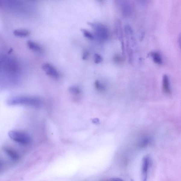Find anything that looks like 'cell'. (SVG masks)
I'll return each instance as SVG.
<instances>
[{"label":"cell","instance_id":"6da1fadb","mask_svg":"<svg viewBox=\"0 0 181 181\" xmlns=\"http://www.w3.org/2000/svg\"><path fill=\"white\" fill-rule=\"evenodd\" d=\"M7 104L9 105H23L38 107L41 105L42 101L37 97L18 96L8 99Z\"/></svg>","mask_w":181,"mask_h":181},{"label":"cell","instance_id":"7a4b0ae2","mask_svg":"<svg viewBox=\"0 0 181 181\" xmlns=\"http://www.w3.org/2000/svg\"><path fill=\"white\" fill-rule=\"evenodd\" d=\"M8 136L13 141L22 145H27L32 141L31 137L28 134L20 131H10Z\"/></svg>","mask_w":181,"mask_h":181},{"label":"cell","instance_id":"3957f363","mask_svg":"<svg viewBox=\"0 0 181 181\" xmlns=\"http://www.w3.org/2000/svg\"><path fill=\"white\" fill-rule=\"evenodd\" d=\"M89 24L95 32V37L101 41H105L109 37V31L107 28L100 23H89Z\"/></svg>","mask_w":181,"mask_h":181},{"label":"cell","instance_id":"277c9868","mask_svg":"<svg viewBox=\"0 0 181 181\" xmlns=\"http://www.w3.org/2000/svg\"><path fill=\"white\" fill-rule=\"evenodd\" d=\"M42 69L48 76L55 79L59 78V73L51 64L48 63H45L42 65Z\"/></svg>","mask_w":181,"mask_h":181},{"label":"cell","instance_id":"5b68a950","mask_svg":"<svg viewBox=\"0 0 181 181\" xmlns=\"http://www.w3.org/2000/svg\"><path fill=\"white\" fill-rule=\"evenodd\" d=\"M149 156H146L142 160V181H147L148 173L150 165Z\"/></svg>","mask_w":181,"mask_h":181},{"label":"cell","instance_id":"8992f818","mask_svg":"<svg viewBox=\"0 0 181 181\" xmlns=\"http://www.w3.org/2000/svg\"><path fill=\"white\" fill-rule=\"evenodd\" d=\"M3 150L4 151L10 159L15 162L19 161L20 156L19 154L15 150L6 146L3 147Z\"/></svg>","mask_w":181,"mask_h":181},{"label":"cell","instance_id":"52a82bcc","mask_svg":"<svg viewBox=\"0 0 181 181\" xmlns=\"http://www.w3.org/2000/svg\"><path fill=\"white\" fill-rule=\"evenodd\" d=\"M120 5L121 7L122 12L125 16L131 15L132 12V8L131 4L128 1H120Z\"/></svg>","mask_w":181,"mask_h":181},{"label":"cell","instance_id":"ba28073f","mask_svg":"<svg viewBox=\"0 0 181 181\" xmlns=\"http://www.w3.org/2000/svg\"><path fill=\"white\" fill-rule=\"evenodd\" d=\"M162 89L164 92L167 94L171 92L169 78L167 75H164L162 78Z\"/></svg>","mask_w":181,"mask_h":181},{"label":"cell","instance_id":"9c48e42d","mask_svg":"<svg viewBox=\"0 0 181 181\" xmlns=\"http://www.w3.org/2000/svg\"><path fill=\"white\" fill-rule=\"evenodd\" d=\"M13 34L16 36L20 37H25L29 36L30 34V32L29 30H27L17 29L14 30Z\"/></svg>","mask_w":181,"mask_h":181},{"label":"cell","instance_id":"30bf717a","mask_svg":"<svg viewBox=\"0 0 181 181\" xmlns=\"http://www.w3.org/2000/svg\"><path fill=\"white\" fill-rule=\"evenodd\" d=\"M27 44L30 49L34 51L40 52L42 51L41 46L32 41L28 40L27 42Z\"/></svg>","mask_w":181,"mask_h":181},{"label":"cell","instance_id":"8fae6325","mask_svg":"<svg viewBox=\"0 0 181 181\" xmlns=\"http://www.w3.org/2000/svg\"><path fill=\"white\" fill-rule=\"evenodd\" d=\"M152 60L155 64H161L162 63V59L161 55L157 52H153L150 54Z\"/></svg>","mask_w":181,"mask_h":181},{"label":"cell","instance_id":"7c38bea8","mask_svg":"<svg viewBox=\"0 0 181 181\" xmlns=\"http://www.w3.org/2000/svg\"><path fill=\"white\" fill-rule=\"evenodd\" d=\"M117 36H118L119 39L122 42H123V32H122V28L120 22L118 21L117 22Z\"/></svg>","mask_w":181,"mask_h":181},{"label":"cell","instance_id":"4fadbf2b","mask_svg":"<svg viewBox=\"0 0 181 181\" xmlns=\"http://www.w3.org/2000/svg\"><path fill=\"white\" fill-rule=\"evenodd\" d=\"M69 91L72 94L79 95L81 93V90L79 87L76 86L70 87L69 89Z\"/></svg>","mask_w":181,"mask_h":181},{"label":"cell","instance_id":"5bb4252c","mask_svg":"<svg viewBox=\"0 0 181 181\" xmlns=\"http://www.w3.org/2000/svg\"><path fill=\"white\" fill-rule=\"evenodd\" d=\"M81 31L82 32L83 35H84L85 37L90 40H93L94 39L95 36L94 35H93L92 33H91L90 32L84 29L81 30Z\"/></svg>","mask_w":181,"mask_h":181},{"label":"cell","instance_id":"9a60e30c","mask_svg":"<svg viewBox=\"0 0 181 181\" xmlns=\"http://www.w3.org/2000/svg\"><path fill=\"white\" fill-rule=\"evenodd\" d=\"M95 86L96 89L99 91H102L105 90V87L104 85L101 84L98 81H95Z\"/></svg>","mask_w":181,"mask_h":181},{"label":"cell","instance_id":"2e32d148","mask_svg":"<svg viewBox=\"0 0 181 181\" xmlns=\"http://www.w3.org/2000/svg\"><path fill=\"white\" fill-rule=\"evenodd\" d=\"M150 139L149 137L144 138L142 140L141 142V145L142 146H145L148 145L150 143Z\"/></svg>","mask_w":181,"mask_h":181},{"label":"cell","instance_id":"e0dca14e","mask_svg":"<svg viewBox=\"0 0 181 181\" xmlns=\"http://www.w3.org/2000/svg\"><path fill=\"white\" fill-rule=\"evenodd\" d=\"M95 62V64H98L103 61L102 57L100 55L95 54L94 55Z\"/></svg>","mask_w":181,"mask_h":181},{"label":"cell","instance_id":"ac0fdd59","mask_svg":"<svg viewBox=\"0 0 181 181\" xmlns=\"http://www.w3.org/2000/svg\"><path fill=\"white\" fill-rule=\"evenodd\" d=\"M89 55V53L88 52H85L83 54V59L84 60H86Z\"/></svg>","mask_w":181,"mask_h":181},{"label":"cell","instance_id":"d6986e66","mask_svg":"<svg viewBox=\"0 0 181 181\" xmlns=\"http://www.w3.org/2000/svg\"><path fill=\"white\" fill-rule=\"evenodd\" d=\"M123 181V180L121 179L118 178H114L111 179L107 181Z\"/></svg>","mask_w":181,"mask_h":181},{"label":"cell","instance_id":"ffe728a7","mask_svg":"<svg viewBox=\"0 0 181 181\" xmlns=\"http://www.w3.org/2000/svg\"><path fill=\"white\" fill-rule=\"evenodd\" d=\"M178 42L180 47L181 48V34H180V36H179L178 39Z\"/></svg>","mask_w":181,"mask_h":181}]
</instances>
